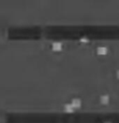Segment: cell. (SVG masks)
<instances>
[{
	"mask_svg": "<svg viewBox=\"0 0 119 123\" xmlns=\"http://www.w3.org/2000/svg\"><path fill=\"white\" fill-rule=\"evenodd\" d=\"M70 104L74 107V109H79L82 107V105H83V103H82V100L79 99V98L75 97V98H72V99H71Z\"/></svg>",
	"mask_w": 119,
	"mask_h": 123,
	"instance_id": "6da1fadb",
	"label": "cell"
},
{
	"mask_svg": "<svg viewBox=\"0 0 119 123\" xmlns=\"http://www.w3.org/2000/svg\"><path fill=\"white\" fill-rule=\"evenodd\" d=\"M109 100H111V97H109V94H103V95H101L100 97H99V102L102 105L109 104Z\"/></svg>",
	"mask_w": 119,
	"mask_h": 123,
	"instance_id": "7a4b0ae2",
	"label": "cell"
},
{
	"mask_svg": "<svg viewBox=\"0 0 119 123\" xmlns=\"http://www.w3.org/2000/svg\"><path fill=\"white\" fill-rule=\"evenodd\" d=\"M63 48V43L61 41H55V42L52 43V50L53 51H60Z\"/></svg>",
	"mask_w": 119,
	"mask_h": 123,
	"instance_id": "3957f363",
	"label": "cell"
},
{
	"mask_svg": "<svg viewBox=\"0 0 119 123\" xmlns=\"http://www.w3.org/2000/svg\"><path fill=\"white\" fill-rule=\"evenodd\" d=\"M96 52H97V54H98V55H106V54L109 53V49H107L106 47H103V45H100V47L97 48Z\"/></svg>",
	"mask_w": 119,
	"mask_h": 123,
	"instance_id": "277c9868",
	"label": "cell"
},
{
	"mask_svg": "<svg viewBox=\"0 0 119 123\" xmlns=\"http://www.w3.org/2000/svg\"><path fill=\"white\" fill-rule=\"evenodd\" d=\"M63 110H64V112L72 113V112H74V111H75V109H74V107L70 104V103H68V104H64L63 105Z\"/></svg>",
	"mask_w": 119,
	"mask_h": 123,
	"instance_id": "5b68a950",
	"label": "cell"
},
{
	"mask_svg": "<svg viewBox=\"0 0 119 123\" xmlns=\"http://www.w3.org/2000/svg\"><path fill=\"white\" fill-rule=\"evenodd\" d=\"M79 41H81V42H88V41H89V38L86 36H83L79 38Z\"/></svg>",
	"mask_w": 119,
	"mask_h": 123,
	"instance_id": "8992f818",
	"label": "cell"
},
{
	"mask_svg": "<svg viewBox=\"0 0 119 123\" xmlns=\"http://www.w3.org/2000/svg\"><path fill=\"white\" fill-rule=\"evenodd\" d=\"M116 76H117V78L119 79V70H118V71H117V72H116Z\"/></svg>",
	"mask_w": 119,
	"mask_h": 123,
	"instance_id": "52a82bcc",
	"label": "cell"
},
{
	"mask_svg": "<svg viewBox=\"0 0 119 123\" xmlns=\"http://www.w3.org/2000/svg\"><path fill=\"white\" fill-rule=\"evenodd\" d=\"M105 123H112V122H105Z\"/></svg>",
	"mask_w": 119,
	"mask_h": 123,
	"instance_id": "ba28073f",
	"label": "cell"
}]
</instances>
